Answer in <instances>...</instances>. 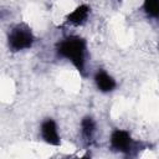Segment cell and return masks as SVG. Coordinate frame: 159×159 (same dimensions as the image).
<instances>
[{"label": "cell", "instance_id": "6da1fadb", "mask_svg": "<svg viewBox=\"0 0 159 159\" xmlns=\"http://www.w3.org/2000/svg\"><path fill=\"white\" fill-rule=\"evenodd\" d=\"M55 53L58 58L67 61L82 76L86 75L88 63V42L84 37L71 34L60 39L55 46Z\"/></svg>", "mask_w": 159, "mask_h": 159}, {"label": "cell", "instance_id": "7a4b0ae2", "mask_svg": "<svg viewBox=\"0 0 159 159\" xmlns=\"http://www.w3.org/2000/svg\"><path fill=\"white\" fill-rule=\"evenodd\" d=\"M36 41V36L31 26L26 22H17L12 25L6 34V43L10 52L17 53L30 50Z\"/></svg>", "mask_w": 159, "mask_h": 159}, {"label": "cell", "instance_id": "3957f363", "mask_svg": "<svg viewBox=\"0 0 159 159\" xmlns=\"http://www.w3.org/2000/svg\"><path fill=\"white\" fill-rule=\"evenodd\" d=\"M108 147L112 152L127 157L135 155L139 152V142L133 138L129 130L122 128L112 129L108 138Z\"/></svg>", "mask_w": 159, "mask_h": 159}, {"label": "cell", "instance_id": "277c9868", "mask_svg": "<svg viewBox=\"0 0 159 159\" xmlns=\"http://www.w3.org/2000/svg\"><path fill=\"white\" fill-rule=\"evenodd\" d=\"M39 135L46 145L53 148H58L62 145V138L58 124L52 117H46L41 120L39 127Z\"/></svg>", "mask_w": 159, "mask_h": 159}, {"label": "cell", "instance_id": "5b68a950", "mask_svg": "<svg viewBox=\"0 0 159 159\" xmlns=\"http://www.w3.org/2000/svg\"><path fill=\"white\" fill-rule=\"evenodd\" d=\"M93 83L97 91L103 94H109L114 92L118 87V82L116 77L104 68L96 70V72L93 73Z\"/></svg>", "mask_w": 159, "mask_h": 159}, {"label": "cell", "instance_id": "8992f818", "mask_svg": "<svg viewBox=\"0 0 159 159\" xmlns=\"http://www.w3.org/2000/svg\"><path fill=\"white\" fill-rule=\"evenodd\" d=\"M97 132H98V125H97L96 119L89 114L83 116L80 120V138H81V142L86 147H91L96 140Z\"/></svg>", "mask_w": 159, "mask_h": 159}, {"label": "cell", "instance_id": "52a82bcc", "mask_svg": "<svg viewBox=\"0 0 159 159\" xmlns=\"http://www.w3.org/2000/svg\"><path fill=\"white\" fill-rule=\"evenodd\" d=\"M91 15V7L86 4H81L75 10H72L67 16V22L73 26H82L87 22L88 17Z\"/></svg>", "mask_w": 159, "mask_h": 159}, {"label": "cell", "instance_id": "ba28073f", "mask_svg": "<svg viewBox=\"0 0 159 159\" xmlns=\"http://www.w3.org/2000/svg\"><path fill=\"white\" fill-rule=\"evenodd\" d=\"M142 9L147 17L159 22V0H143Z\"/></svg>", "mask_w": 159, "mask_h": 159}]
</instances>
